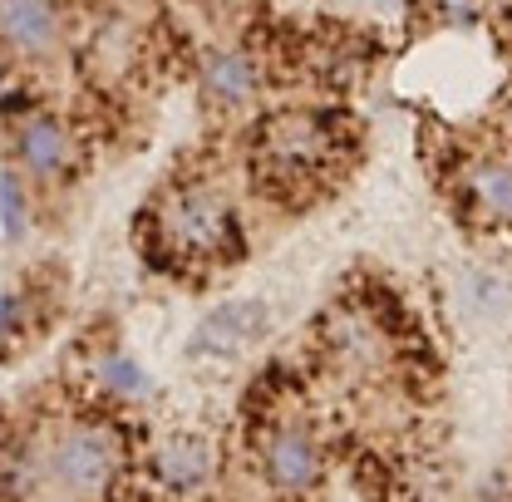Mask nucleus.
Segmentation results:
<instances>
[{
  "label": "nucleus",
  "mask_w": 512,
  "mask_h": 502,
  "mask_svg": "<svg viewBox=\"0 0 512 502\" xmlns=\"http://www.w3.org/2000/svg\"><path fill=\"white\" fill-rule=\"evenodd\" d=\"M5 463L10 502H104L124 473V434L99 419L35 429Z\"/></svg>",
  "instance_id": "obj_1"
},
{
  "label": "nucleus",
  "mask_w": 512,
  "mask_h": 502,
  "mask_svg": "<svg viewBox=\"0 0 512 502\" xmlns=\"http://www.w3.org/2000/svg\"><path fill=\"white\" fill-rule=\"evenodd\" d=\"M153 237L163 261L227 266L232 256H242V217L232 192L212 173H183L153 197Z\"/></svg>",
  "instance_id": "obj_2"
},
{
  "label": "nucleus",
  "mask_w": 512,
  "mask_h": 502,
  "mask_svg": "<svg viewBox=\"0 0 512 502\" xmlns=\"http://www.w3.org/2000/svg\"><path fill=\"white\" fill-rule=\"evenodd\" d=\"M345 148L350 143L330 109H271L252 128L256 178L271 192H316Z\"/></svg>",
  "instance_id": "obj_3"
},
{
  "label": "nucleus",
  "mask_w": 512,
  "mask_h": 502,
  "mask_svg": "<svg viewBox=\"0 0 512 502\" xmlns=\"http://www.w3.org/2000/svg\"><path fill=\"white\" fill-rule=\"evenodd\" d=\"M5 128V148H10V168L20 173V183H30L35 192H64L79 168H84V143L74 138V128L64 114L45 109L40 99L10 119H0Z\"/></svg>",
  "instance_id": "obj_4"
},
{
  "label": "nucleus",
  "mask_w": 512,
  "mask_h": 502,
  "mask_svg": "<svg viewBox=\"0 0 512 502\" xmlns=\"http://www.w3.org/2000/svg\"><path fill=\"white\" fill-rule=\"evenodd\" d=\"M69 5L64 0H0V60L45 69L69 50Z\"/></svg>",
  "instance_id": "obj_5"
},
{
  "label": "nucleus",
  "mask_w": 512,
  "mask_h": 502,
  "mask_svg": "<svg viewBox=\"0 0 512 502\" xmlns=\"http://www.w3.org/2000/svg\"><path fill=\"white\" fill-rule=\"evenodd\" d=\"M261 84H266L261 60H256L247 45H232L227 40V45L202 50V60H197V99L217 119L252 114L256 104H261Z\"/></svg>",
  "instance_id": "obj_6"
},
{
  "label": "nucleus",
  "mask_w": 512,
  "mask_h": 502,
  "mask_svg": "<svg viewBox=\"0 0 512 502\" xmlns=\"http://www.w3.org/2000/svg\"><path fill=\"white\" fill-rule=\"evenodd\" d=\"M256 468L276 498H306V493H316L320 473H325V453L306 424L286 419V424L266 429V439L256 448Z\"/></svg>",
  "instance_id": "obj_7"
},
{
  "label": "nucleus",
  "mask_w": 512,
  "mask_h": 502,
  "mask_svg": "<svg viewBox=\"0 0 512 502\" xmlns=\"http://www.w3.org/2000/svg\"><path fill=\"white\" fill-rule=\"evenodd\" d=\"M320 345H325V355H330L340 370H350V375H370V370H380L384 355H389L384 330L375 325V315L360 311V306H335V311L325 315V325H320Z\"/></svg>",
  "instance_id": "obj_8"
},
{
  "label": "nucleus",
  "mask_w": 512,
  "mask_h": 502,
  "mask_svg": "<svg viewBox=\"0 0 512 502\" xmlns=\"http://www.w3.org/2000/svg\"><path fill=\"white\" fill-rule=\"evenodd\" d=\"M266 325H271L266 301H222L192 325L188 350L192 355H237L266 335Z\"/></svg>",
  "instance_id": "obj_9"
},
{
  "label": "nucleus",
  "mask_w": 512,
  "mask_h": 502,
  "mask_svg": "<svg viewBox=\"0 0 512 502\" xmlns=\"http://www.w3.org/2000/svg\"><path fill=\"white\" fill-rule=\"evenodd\" d=\"M84 64L94 69V79L119 84L143 64V30L128 20L124 10H104L84 40Z\"/></svg>",
  "instance_id": "obj_10"
},
{
  "label": "nucleus",
  "mask_w": 512,
  "mask_h": 502,
  "mask_svg": "<svg viewBox=\"0 0 512 502\" xmlns=\"http://www.w3.org/2000/svg\"><path fill=\"white\" fill-rule=\"evenodd\" d=\"M212 473H217V448H212V439H202V434L183 429V434H168V439L153 448V478L168 493H178V498L202 493L212 483Z\"/></svg>",
  "instance_id": "obj_11"
},
{
  "label": "nucleus",
  "mask_w": 512,
  "mask_h": 502,
  "mask_svg": "<svg viewBox=\"0 0 512 502\" xmlns=\"http://www.w3.org/2000/svg\"><path fill=\"white\" fill-rule=\"evenodd\" d=\"M468 192L488 222H512V158H478L468 168Z\"/></svg>",
  "instance_id": "obj_12"
},
{
  "label": "nucleus",
  "mask_w": 512,
  "mask_h": 502,
  "mask_svg": "<svg viewBox=\"0 0 512 502\" xmlns=\"http://www.w3.org/2000/svg\"><path fill=\"white\" fill-rule=\"evenodd\" d=\"M94 384H104L109 394H119V399H148V370L128 355V350H104L99 355V365H94Z\"/></svg>",
  "instance_id": "obj_13"
},
{
  "label": "nucleus",
  "mask_w": 512,
  "mask_h": 502,
  "mask_svg": "<svg viewBox=\"0 0 512 502\" xmlns=\"http://www.w3.org/2000/svg\"><path fill=\"white\" fill-rule=\"evenodd\" d=\"M25 227H30V188L20 183L15 168H5L0 173V237L5 242H20Z\"/></svg>",
  "instance_id": "obj_14"
},
{
  "label": "nucleus",
  "mask_w": 512,
  "mask_h": 502,
  "mask_svg": "<svg viewBox=\"0 0 512 502\" xmlns=\"http://www.w3.org/2000/svg\"><path fill=\"white\" fill-rule=\"evenodd\" d=\"M192 5H197L212 25H242V20L252 15L256 0H192Z\"/></svg>",
  "instance_id": "obj_15"
},
{
  "label": "nucleus",
  "mask_w": 512,
  "mask_h": 502,
  "mask_svg": "<svg viewBox=\"0 0 512 502\" xmlns=\"http://www.w3.org/2000/svg\"><path fill=\"white\" fill-rule=\"evenodd\" d=\"M25 320V296L20 291H0V340H10Z\"/></svg>",
  "instance_id": "obj_16"
},
{
  "label": "nucleus",
  "mask_w": 512,
  "mask_h": 502,
  "mask_svg": "<svg viewBox=\"0 0 512 502\" xmlns=\"http://www.w3.org/2000/svg\"><path fill=\"white\" fill-rule=\"evenodd\" d=\"M434 10H439V20H448V25H468L483 10V0H434Z\"/></svg>",
  "instance_id": "obj_17"
}]
</instances>
